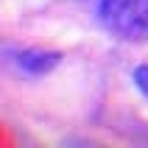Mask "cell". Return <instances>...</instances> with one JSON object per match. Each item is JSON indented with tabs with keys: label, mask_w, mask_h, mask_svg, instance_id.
Segmentation results:
<instances>
[{
	"label": "cell",
	"mask_w": 148,
	"mask_h": 148,
	"mask_svg": "<svg viewBox=\"0 0 148 148\" xmlns=\"http://www.w3.org/2000/svg\"><path fill=\"white\" fill-rule=\"evenodd\" d=\"M98 14L117 36L129 42L148 39V0H101Z\"/></svg>",
	"instance_id": "obj_1"
},
{
	"label": "cell",
	"mask_w": 148,
	"mask_h": 148,
	"mask_svg": "<svg viewBox=\"0 0 148 148\" xmlns=\"http://www.w3.org/2000/svg\"><path fill=\"white\" fill-rule=\"evenodd\" d=\"M59 64V53L53 50H42V48H31V50H23L17 56V67L28 75H45L50 73L53 67Z\"/></svg>",
	"instance_id": "obj_2"
},
{
	"label": "cell",
	"mask_w": 148,
	"mask_h": 148,
	"mask_svg": "<svg viewBox=\"0 0 148 148\" xmlns=\"http://www.w3.org/2000/svg\"><path fill=\"white\" fill-rule=\"evenodd\" d=\"M134 84H137V90L148 98V64H140L134 70Z\"/></svg>",
	"instance_id": "obj_3"
}]
</instances>
